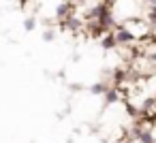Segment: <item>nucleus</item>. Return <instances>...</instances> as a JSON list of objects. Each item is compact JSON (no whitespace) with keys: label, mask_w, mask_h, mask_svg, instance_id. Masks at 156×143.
Listing matches in <instances>:
<instances>
[{"label":"nucleus","mask_w":156,"mask_h":143,"mask_svg":"<svg viewBox=\"0 0 156 143\" xmlns=\"http://www.w3.org/2000/svg\"><path fill=\"white\" fill-rule=\"evenodd\" d=\"M77 2H83V0H77Z\"/></svg>","instance_id":"nucleus-10"},{"label":"nucleus","mask_w":156,"mask_h":143,"mask_svg":"<svg viewBox=\"0 0 156 143\" xmlns=\"http://www.w3.org/2000/svg\"><path fill=\"white\" fill-rule=\"evenodd\" d=\"M54 37H56L54 30H45V32H43V39H45V41H54Z\"/></svg>","instance_id":"nucleus-6"},{"label":"nucleus","mask_w":156,"mask_h":143,"mask_svg":"<svg viewBox=\"0 0 156 143\" xmlns=\"http://www.w3.org/2000/svg\"><path fill=\"white\" fill-rule=\"evenodd\" d=\"M92 92H94V94H96V92H98V94H103V92H105V85H103V83H98V85H92Z\"/></svg>","instance_id":"nucleus-7"},{"label":"nucleus","mask_w":156,"mask_h":143,"mask_svg":"<svg viewBox=\"0 0 156 143\" xmlns=\"http://www.w3.org/2000/svg\"><path fill=\"white\" fill-rule=\"evenodd\" d=\"M115 45H118L115 34H109V37H105V39H103V47H105V49H111V47H115Z\"/></svg>","instance_id":"nucleus-4"},{"label":"nucleus","mask_w":156,"mask_h":143,"mask_svg":"<svg viewBox=\"0 0 156 143\" xmlns=\"http://www.w3.org/2000/svg\"><path fill=\"white\" fill-rule=\"evenodd\" d=\"M145 5H147V7L152 9V7H156V0H145Z\"/></svg>","instance_id":"nucleus-9"},{"label":"nucleus","mask_w":156,"mask_h":143,"mask_svg":"<svg viewBox=\"0 0 156 143\" xmlns=\"http://www.w3.org/2000/svg\"><path fill=\"white\" fill-rule=\"evenodd\" d=\"M24 26H26V30H32V28H34V19H32V17H30V19H26V22H24Z\"/></svg>","instance_id":"nucleus-8"},{"label":"nucleus","mask_w":156,"mask_h":143,"mask_svg":"<svg viewBox=\"0 0 156 143\" xmlns=\"http://www.w3.org/2000/svg\"><path fill=\"white\" fill-rule=\"evenodd\" d=\"M115 41H118V45H126V43H133L135 41V34L126 28V26H118L115 28Z\"/></svg>","instance_id":"nucleus-1"},{"label":"nucleus","mask_w":156,"mask_h":143,"mask_svg":"<svg viewBox=\"0 0 156 143\" xmlns=\"http://www.w3.org/2000/svg\"><path fill=\"white\" fill-rule=\"evenodd\" d=\"M154 143H156V141H154Z\"/></svg>","instance_id":"nucleus-11"},{"label":"nucleus","mask_w":156,"mask_h":143,"mask_svg":"<svg viewBox=\"0 0 156 143\" xmlns=\"http://www.w3.org/2000/svg\"><path fill=\"white\" fill-rule=\"evenodd\" d=\"M71 15H73V5H71V2H60L58 9H56V17H58L60 22H64V19L71 17Z\"/></svg>","instance_id":"nucleus-2"},{"label":"nucleus","mask_w":156,"mask_h":143,"mask_svg":"<svg viewBox=\"0 0 156 143\" xmlns=\"http://www.w3.org/2000/svg\"><path fill=\"white\" fill-rule=\"evenodd\" d=\"M147 19H150V24H152V26H156V7H152V9H150Z\"/></svg>","instance_id":"nucleus-5"},{"label":"nucleus","mask_w":156,"mask_h":143,"mask_svg":"<svg viewBox=\"0 0 156 143\" xmlns=\"http://www.w3.org/2000/svg\"><path fill=\"white\" fill-rule=\"evenodd\" d=\"M60 24H62V28H66V30H77V28L81 26V19L75 17V15H71V17H66V19L60 22Z\"/></svg>","instance_id":"nucleus-3"}]
</instances>
